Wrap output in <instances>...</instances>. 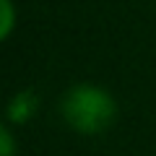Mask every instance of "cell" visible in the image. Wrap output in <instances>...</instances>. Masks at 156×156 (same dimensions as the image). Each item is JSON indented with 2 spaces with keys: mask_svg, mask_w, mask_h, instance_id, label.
<instances>
[{
  "mask_svg": "<svg viewBox=\"0 0 156 156\" xmlns=\"http://www.w3.org/2000/svg\"><path fill=\"white\" fill-rule=\"evenodd\" d=\"M60 117L81 135H99L112 128L117 117V101L96 83H76L60 99Z\"/></svg>",
  "mask_w": 156,
  "mask_h": 156,
  "instance_id": "6da1fadb",
  "label": "cell"
},
{
  "mask_svg": "<svg viewBox=\"0 0 156 156\" xmlns=\"http://www.w3.org/2000/svg\"><path fill=\"white\" fill-rule=\"evenodd\" d=\"M39 112V94L34 89H21L5 104V122L8 125H26Z\"/></svg>",
  "mask_w": 156,
  "mask_h": 156,
  "instance_id": "7a4b0ae2",
  "label": "cell"
},
{
  "mask_svg": "<svg viewBox=\"0 0 156 156\" xmlns=\"http://www.w3.org/2000/svg\"><path fill=\"white\" fill-rule=\"evenodd\" d=\"M16 29V5L13 0H0V42H5Z\"/></svg>",
  "mask_w": 156,
  "mask_h": 156,
  "instance_id": "3957f363",
  "label": "cell"
},
{
  "mask_svg": "<svg viewBox=\"0 0 156 156\" xmlns=\"http://www.w3.org/2000/svg\"><path fill=\"white\" fill-rule=\"evenodd\" d=\"M0 156H16V138L5 120H0Z\"/></svg>",
  "mask_w": 156,
  "mask_h": 156,
  "instance_id": "277c9868",
  "label": "cell"
}]
</instances>
